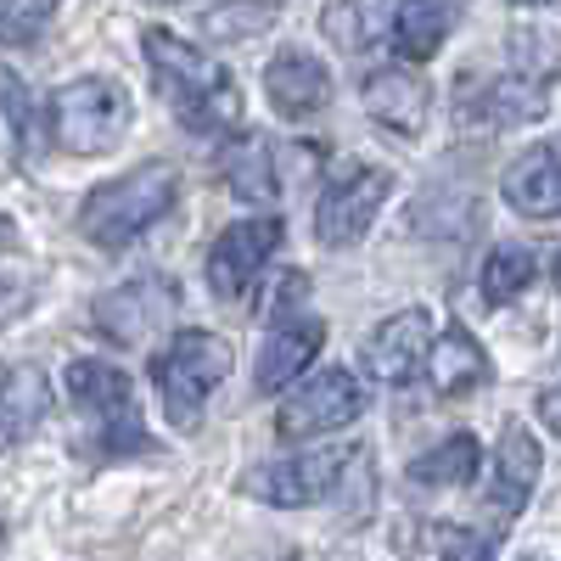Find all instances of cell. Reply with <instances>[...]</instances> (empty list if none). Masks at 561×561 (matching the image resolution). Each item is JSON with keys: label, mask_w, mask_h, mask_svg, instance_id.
<instances>
[{"label": "cell", "mask_w": 561, "mask_h": 561, "mask_svg": "<svg viewBox=\"0 0 561 561\" xmlns=\"http://www.w3.org/2000/svg\"><path fill=\"white\" fill-rule=\"evenodd\" d=\"M129 124H135V102H129V90L118 79H107V73L68 79L51 96V140L68 158L113 152L129 135Z\"/></svg>", "instance_id": "277c9868"}, {"label": "cell", "mask_w": 561, "mask_h": 561, "mask_svg": "<svg viewBox=\"0 0 561 561\" xmlns=\"http://www.w3.org/2000/svg\"><path fill=\"white\" fill-rule=\"evenodd\" d=\"M45 410H51V382H45L39 365H12L7 388H0V427H7V444H23Z\"/></svg>", "instance_id": "603a6c76"}, {"label": "cell", "mask_w": 561, "mask_h": 561, "mask_svg": "<svg viewBox=\"0 0 561 561\" xmlns=\"http://www.w3.org/2000/svg\"><path fill=\"white\" fill-rule=\"evenodd\" d=\"M528 280H534V253L528 248H517V242L494 248L489 264H483V304H511Z\"/></svg>", "instance_id": "d4e9b609"}, {"label": "cell", "mask_w": 561, "mask_h": 561, "mask_svg": "<svg viewBox=\"0 0 561 561\" xmlns=\"http://www.w3.org/2000/svg\"><path fill=\"white\" fill-rule=\"evenodd\" d=\"M51 7H57V0H7V34L28 39L45 18H51Z\"/></svg>", "instance_id": "83f0119b"}, {"label": "cell", "mask_w": 561, "mask_h": 561, "mask_svg": "<svg viewBox=\"0 0 561 561\" xmlns=\"http://www.w3.org/2000/svg\"><path fill=\"white\" fill-rule=\"evenodd\" d=\"M214 169H219V180H225L242 203L275 208L280 180H275V152H270L264 135H230L225 147H219V158H214Z\"/></svg>", "instance_id": "e0dca14e"}, {"label": "cell", "mask_w": 561, "mask_h": 561, "mask_svg": "<svg viewBox=\"0 0 561 561\" xmlns=\"http://www.w3.org/2000/svg\"><path fill=\"white\" fill-rule=\"evenodd\" d=\"M325 39L337 45V51L348 57H365V51H377L382 39H393L399 28V0H332L320 18Z\"/></svg>", "instance_id": "ac0fdd59"}, {"label": "cell", "mask_w": 561, "mask_h": 561, "mask_svg": "<svg viewBox=\"0 0 561 561\" xmlns=\"http://www.w3.org/2000/svg\"><path fill=\"white\" fill-rule=\"evenodd\" d=\"M539 472H545V449L534 444V433L523 427V421H505L500 449H494V478L483 489V523L494 517V528H505L534 500Z\"/></svg>", "instance_id": "30bf717a"}, {"label": "cell", "mask_w": 561, "mask_h": 561, "mask_svg": "<svg viewBox=\"0 0 561 561\" xmlns=\"http://www.w3.org/2000/svg\"><path fill=\"white\" fill-rule=\"evenodd\" d=\"M280 248V219H237L219 230V242L208 248V287L219 298H242L253 287V275L270 264V253Z\"/></svg>", "instance_id": "9c48e42d"}, {"label": "cell", "mask_w": 561, "mask_h": 561, "mask_svg": "<svg viewBox=\"0 0 561 561\" xmlns=\"http://www.w3.org/2000/svg\"><path fill=\"white\" fill-rule=\"evenodd\" d=\"M359 415H365V382L354 377V370H320V377H309L287 404L275 410V433L298 444V438L337 433Z\"/></svg>", "instance_id": "ba28073f"}, {"label": "cell", "mask_w": 561, "mask_h": 561, "mask_svg": "<svg viewBox=\"0 0 561 561\" xmlns=\"http://www.w3.org/2000/svg\"><path fill=\"white\" fill-rule=\"evenodd\" d=\"M140 45H147V62L158 73V90L180 107V124L185 129L208 135V129H230V124L242 118L237 79H230L214 57H203L197 45H185L169 28H147V34H140Z\"/></svg>", "instance_id": "6da1fadb"}, {"label": "cell", "mask_w": 561, "mask_h": 561, "mask_svg": "<svg viewBox=\"0 0 561 561\" xmlns=\"http://www.w3.org/2000/svg\"><path fill=\"white\" fill-rule=\"evenodd\" d=\"M478 466H483V444L472 433H449L444 444L410 460V483L415 489H466L478 478Z\"/></svg>", "instance_id": "7402d4cb"}, {"label": "cell", "mask_w": 561, "mask_h": 561, "mask_svg": "<svg viewBox=\"0 0 561 561\" xmlns=\"http://www.w3.org/2000/svg\"><path fill=\"white\" fill-rule=\"evenodd\" d=\"M264 96L280 118H309L332 102V73L309 51H275L264 68Z\"/></svg>", "instance_id": "9a60e30c"}, {"label": "cell", "mask_w": 561, "mask_h": 561, "mask_svg": "<svg viewBox=\"0 0 561 561\" xmlns=\"http://www.w3.org/2000/svg\"><path fill=\"white\" fill-rule=\"evenodd\" d=\"M320 348H325V325H320L314 314H293V309H287V314H275L270 337H264V348H259V370H253L259 393L293 388Z\"/></svg>", "instance_id": "5bb4252c"}, {"label": "cell", "mask_w": 561, "mask_h": 561, "mask_svg": "<svg viewBox=\"0 0 561 561\" xmlns=\"http://www.w3.org/2000/svg\"><path fill=\"white\" fill-rule=\"evenodd\" d=\"M433 354V314L427 309H404L382 320L365 343V377H377L382 388H404Z\"/></svg>", "instance_id": "4fadbf2b"}, {"label": "cell", "mask_w": 561, "mask_h": 561, "mask_svg": "<svg viewBox=\"0 0 561 561\" xmlns=\"http://www.w3.org/2000/svg\"><path fill=\"white\" fill-rule=\"evenodd\" d=\"M556 287H561V259H556Z\"/></svg>", "instance_id": "1f68e13d"}, {"label": "cell", "mask_w": 561, "mask_h": 561, "mask_svg": "<svg viewBox=\"0 0 561 561\" xmlns=\"http://www.w3.org/2000/svg\"><path fill=\"white\" fill-rule=\"evenodd\" d=\"M354 460H359V449H348V444L309 449V455H293V460H270V466H253L242 478V494H253L264 505H314L337 483H348L343 472Z\"/></svg>", "instance_id": "8992f818"}, {"label": "cell", "mask_w": 561, "mask_h": 561, "mask_svg": "<svg viewBox=\"0 0 561 561\" xmlns=\"http://www.w3.org/2000/svg\"><path fill=\"white\" fill-rule=\"evenodd\" d=\"M174 192H180L174 163H140V169L96 185V192L84 197V208H79L84 242H96L102 253L129 248L135 237H147V230L174 208Z\"/></svg>", "instance_id": "3957f363"}, {"label": "cell", "mask_w": 561, "mask_h": 561, "mask_svg": "<svg viewBox=\"0 0 561 561\" xmlns=\"http://www.w3.org/2000/svg\"><path fill=\"white\" fill-rule=\"evenodd\" d=\"M539 421L550 433H561V382H550L545 393H539Z\"/></svg>", "instance_id": "f546056e"}, {"label": "cell", "mask_w": 561, "mask_h": 561, "mask_svg": "<svg viewBox=\"0 0 561 561\" xmlns=\"http://www.w3.org/2000/svg\"><path fill=\"white\" fill-rule=\"evenodd\" d=\"M500 192H505L511 208L528 214V219H556V214H561V158H556L550 147L523 152L517 163L505 169Z\"/></svg>", "instance_id": "ffe728a7"}, {"label": "cell", "mask_w": 561, "mask_h": 561, "mask_svg": "<svg viewBox=\"0 0 561 561\" xmlns=\"http://www.w3.org/2000/svg\"><path fill=\"white\" fill-rule=\"evenodd\" d=\"M517 7H556V0H517Z\"/></svg>", "instance_id": "4dcf8cb0"}, {"label": "cell", "mask_w": 561, "mask_h": 561, "mask_svg": "<svg viewBox=\"0 0 561 561\" xmlns=\"http://www.w3.org/2000/svg\"><path fill=\"white\" fill-rule=\"evenodd\" d=\"M280 18V0H225L203 18L208 39H259Z\"/></svg>", "instance_id": "cb8c5ba5"}, {"label": "cell", "mask_w": 561, "mask_h": 561, "mask_svg": "<svg viewBox=\"0 0 561 561\" xmlns=\"http://www.w3.org/2000/svg\"><path fill=\"white\" fill-rule=\"evenodd\" d=\"M466 12V0H399V28H393V45L404 62H427L444 51V39L455 34Z\"/></svg>", "instance_id": "44dd1931"}, {"label": "cell", "mask_w": 561, "mask_h": 561, "mask_svg": "<svg viewBox=\"0 0 561 561\" xmlns=\"http://www.w3.org/2000/svg\"><path fill=\"white\" fill-rule=\"evenodd\" d=\"M23 129H28V96H23V79L7 73V147H12V158L23 152Z\"/></svg>", "instance_id": "f1b7e54d"}, {"label": "cell", "mask_w": 561, "mask_h": 561, "mask_svg": "<svg viewBox=\"0 0 561 561\" xmlns=\"http://www.w3.org/2000/svg\"><path fill=\"white\" fill-rule=\"evenodd\" d=\"M421 550H444V556H489V550H500V534L489 528V534H460V528H438V523H427V534H421Z\"/></svg>", "instance_id": "484cf974"}, {"label": "cell", "mask_w": 561, "mask_h": 561, "mask_svg": "<svg viewBox=\"0 0 561 561\" xmlns=\"http://www.w3.org/2000/svg\"><path fill=\"white\" fill-rule=\"evenodd\" d=\"M174 304H180L174 280L140 275V280H129V287H113L107 298H96V332L113 337V343H140L174 314Z\"/></svg>", "instance_id": "7c38bea8"}, {"label": "cell", "mask_w": 561, "mask_h": 561, "mask_svg": "<svg viewBox=\"0 0 561 561\" xmlns=\"http://www.w3.org/2000/svg\"><path fill=\"white\" fill-rule=\"evenodd\" d=\"M460 118L489 124V129H511V124H528L550 107V79H528V73H500V79H460V96H455Z\"/></svg>", "instance_id": "8fae6325"}, {"label": "cell", "mask_w": 561, "mask_h": 561, "mask_svg": "<svg viewBox=\"0 0 561 561\" xmlns=\"http://www.w3.org/2000/svg\"><path fill=\"white\" fill-rule=\"evenodd\" d=\"M359 102H365V113L377 118L382 129H393V135H421L433 90H427V79L410 73V68H377V73L365 79Z\"/></svg>", "instance_id": "2e32d148"}, {"label": "cell", "mask_w": 561, "mask_h": 561, "mask_svg": "<svg viewBox=\"0 0 561 561\" xmlns=\"http://www.w3.org/2000/svg\"><path fill=\"white\" fill-rule=\"evenodd\" d=\"M388 192H393V174H388V169H377V163L343 169L332 185H325V197H320V208H314V237H320L325 248H354L365 230L377 225Z\"/></svg>", "instance_id": "52a82bcc"}, {"label": "cell", "mask_w": 561, "mask_h": 561, "mask_svg": "<svg viewBox=\"0 0 561 561\" xmlns=\"http://www.w3.org/2000/svg\"><path fill=\"white\" fill-rule=\"evenodd\" d=\"M511 57H517V73H528V79H550V73H556V45H550V34L517 28V34H511Z\"/></svg>", "instance_id": "4316f807"}, {"label": "cell", "mask_w": 561, "mask_h": 561, "mask_svg": "<svg viewBox=\"0 0 561 561\" xmlns=\"http://www.w3.org/2000/svg\"><path fill=\"white\" fill-rule=\"evenodd\" d=\"M152 7H169V0H152Z\"/></svg>", "instance_id": "d6a6232c"}, {"label": "cell", "mask_w": 561, "mask_h": 561, "mask_svg": "<svg viewBox=\"0 0 561 561\" xmlns=\"http://www.w3.org/2000/svg\"><path fill=\"white\" fill-rule=\"evenodd\" d=\"M494 377V365L489 354L460 332V325H449L444 337H433V354H427V382L438 399H466V393H478L483 382Z\"/></svg>", "instance_id": "d6986e66"}, {"label": "cell", "mask_w": 561, "mask_h": 561, "mask_svg": "<svg viewBox=\"0 0 561 561\" xmlns=\"http://www.w3.org/2000/svg\"><path fill=\"white\" fill-rule=\"evenodd\" d=\"M152 377H158L169 421L180 433H192L214 399V388L230 377V343L214 332H174L169 348L152 359Z\"/></svg>", "instance_id": "5b68a950"}, {"label": "cell", "mask_w": 561, "mask_h": 561, "mask_svg": "<svg viewBox=\"0 0 561 561\" xmlns=\"http://www.w3.org/2000/svg\"><path fill=\"white\" fill-rule=\"evenodd\" d=\"M68 404L79 415V449L96 460H118V455H140L152 449L140 404L129 393V377L107 359H73L68 365Z\"/></svg>", "instance_id": "7a4b0ae2"}]
</instances>
